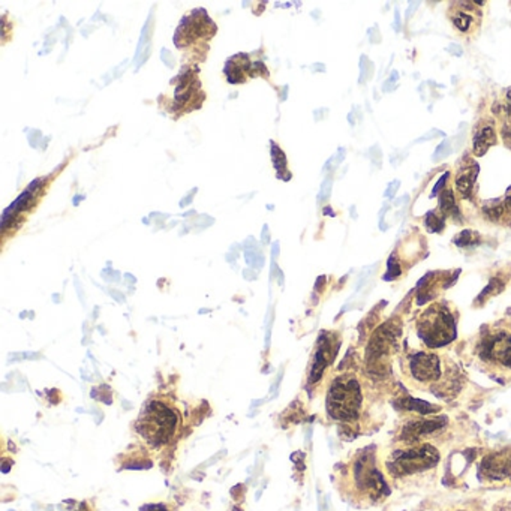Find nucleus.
I'll list each match as a JSON object with an SVG mask.
<instances>
[{
  "instance_id": "f257e3e1",
  "label": "nucleus",
  "mask_w": 511,
  "mask_h": 511,
  "mask_svg": "<svg viewBox=\"0 0 511 511\" xmlns=\"http://www.w3.org/2000/svg\"><path fill=\"white\" fill-rule=\"evenodd\" d=\"M377 391L362 373L344 371L327 381L325 413L344 432L362 435L375 426Z\"/></svg>"
},
{
  "instance_id": "f03ea898",
  "label": "nucleus",
  "mask_w": 511,
  "mask_h": 511,
  "mask_svg": "<svg viewBox=\"0 0 511 511\" xmlns=\"http://www.w3.org/2000/svg\"><path fill=\"white\" fill-rule=\"evenodd\" d=\"M400 378L411 390L453 402L468 384L464 369L440 349H409L400 358Z\"/></svg>"
},
{
  "instance_id": "7ed1b4c3",
  "label": "nucleus",
  "mask_w": 511,
  "mask_h": 511,
  "mask_svg": "<svg viewBox=\"0 0 511 511\" xmlns=\"http://www.w3.org/2000/svg\"><path fill=\"white\" fill-rule=\"evenodd\" d=\"M444 447L432 442L398 441L380 448V459L391 486L399 490L426 488L437 482Z\"/></svg>"
},
{
  "instance_id": "20e7f679",
  "label": "nucleus",
  "mask_w": 511,
  "mask_h": 511,
  "mask_svg": "<svg viewBox=\"0 0 511 511\" xmlns=\"http://www.w3.org/2000/svg\"><path fill=\"white\" fill-rule=\"evenodd\" d=\"M335 482L340 497L358 508L380 506L393 489L382 468L380 448L375 446L354 451L338 466Z\"/></svg>"
},
{
  "instance_id": "39448f33",
  "label": "nucleus",
  "mask_w": 511,
  "mask_h": 511,
  "mask_svg": "<svg viewBox=\"0 0 511 511\" xmlns=\"http://www.w3.org/2000/svg\"><path fill=\"white\" fill-rule=\"evenodd\" d=\"M181 415L170 398H150L139 413L135 429L147 448L161 450L174 442L180 431Z\"/></svg>"
},
{
  "instance_id": "423d86ee",
  "label": "nucleus",
  "mask_w": 511,
  "mask_h": 511,
  "mask_svg": "<svg viewBox=\"0 0 511 511\" xmlns=\"http://www.w3.org/2000/svg\"><path fill=\"white\" fill-rule=\"evenodd\" d=\"M473 364L489 377L511 380V327L497 325L484 331L471 348Z\"/></svg>"
},
{
  "instance_id": "0eeeda50",
  "label": "nucleus",
  "mask_w": 511,
  "mask_h": 511,
  "mask_svg": "<svg viewBox=\"0 0 511 511\" xmlns=\"http://www.w3.org/2000/svg\"><path fill=\"white\" fill-rule=\"evenodd\" d=\"M415 331L424 348H444L457 335L456 314L447 303H432L417 316Z\"/></svg>"
},
{
  "instance_id": "6e6552de",
  "label": "nucleus",
  "mask_w": 511,
  "mask_h": 511,
  "mask_svg": "<svg viewBox=\"0 0 511 511\" xmlns=\"http://www.w3.org/2000/svg\"><path fill=\"white\" fill-rule=\"evenodd\" d=\"M455 422L448 415L437 413L411 414L400 423L396 432L398 441L432 442L440 447H446L455 437Z\"/></svg>"
},
{
  "instance_id": "1a4fd4ad",
  "label": "nucleus",
  "mask_w": 511,
  "mask_h": 511,
  "mask_svg": "<svg viewBox=\"0 0 511 511\" xmlns=\"http://www.w3.org/2000/svg\"><path fill=\"white\" fill-rule=\"evenodd\" d=\"M477 477L482 483L492 488L511 486V447L489 451L480 460Z\"/></svg>"
},
{
  "instance_id": "9d476101",
  "label": "nucleus",
  "mask_w": 511,
  "mask_h": 511,
  "mask_svg": "<svg viewBox=\"0 0 511 511\" xmlns=\"http://www.w3.org/2000/svg\"><path fill=\"white\" fill-rule=\"evenodd\" d=\"M339 348V340H336L335 335L331 333H323L318 344H316L315 353L311 360V367H309V384H316L325 377V373L329 371L331 362L335 360L336 354Z\"/></svg>"
},
{
  "instance_id": "9b49d317",
  "label": "nucleus",
  "mask_w": 511,
  "mask_h": 511,
  "mask_svg": "<svg viewBox=\"0 0 511 511\" xmlns=\"http://www.w3.org/2000/svg\"><path fill=\"white\" fill-rule=\"evenodd\" d=\"M477 172H479V167L477 165H468V167H464L460 170L459 174L456 176V188L459 191L460 196L465 197V198H470L471 191H473V186L475 183V177H477Z\"/></svg>"
},
{
  "instance_id": "f8f14e48",
  "label": "nucleus",
  "mask_w": 511,
  "mask_h": 511,
  "mask_svg": "<svg viewBox=\"0 0 511 511\" xmlns=\"http://www.w3.org/2000/svg\"><path fill=\"white\" fill-rule=\"evenodd\" d=\"M495 143H497V134H495L492 126L488 125L480 128L475 134L474 143H473L475 156H483Z\"/></svg>"
},
{
  "instance_id": "ddd939ff",
  "label": "nucleus",
  "mask_w": 511,
  "mask_h": 511,
  "mask_svg": "<svg viewBox=\"0 0 511 511\" xmlns=\"http://www.w3.org/2000/svg\"><path fill=\"white\" fill-rule=\"evenodd\" d=\"M453 23H455L456 28L459 29L460 32H468L474 24V15L473 13H468V8H460L453 15Z\"/></svg>"
},
{
  "instance_id": "4468645a",
  "label": "nucleus",
  "mask_w": 511,
  "mask_h": 511,
  "mask_svg": "<svg viewBox=\"0 0 511 511\" xmlns=\"http://www.w3.org/2000/svg\"><path fill=\"white\" fill-rule=\"evenodd\" d=\"M440 210L444 216H457V205H456L455 197L451 191L446 189L440 197Z\"/></svg>"
},
{
  "instance_id": "2eb2a0df",
  "label": "nucleus",
  "mask_w": 511,
  "mask_h": 511,
  "mask_svg": "<svg viewBox=\"0 0 511 511\" xmlns=\"http://www.w3.org/2000/svg\"><path fill=\"white\" fill-rule=\"evenodd\" d=\"M444 214H441V210H432L426 214V219H424V223L428 227L429 231L437 232L441 231L444 228Z\"/></svg>"
},
{
  "instance_id": "dca6fc26",
  "label": "nucleus",
  "mask_w": 511,
  "mask_h": 511,
  "mask_svg": "<svg viewBox=\"0 0 511 511\" xmlns=\"http://www.w3.org/2000/svg\"><path fill=\"white\" fill-rule=\"evenodd\" d=\"M451 154V141L450 139H444L441 145L438 146L435 154L432 155L433 163L446 159Z\"/></svg>"
},
{
  "instance_id": "f3484780",
  "label": "nucleus",
  "mask_w": 511,
  "mask_h": 511,
  "mask_svg": "<svg viewBox=\"0 0 511 511\" xmlns=\"http://www.w3.org/2000/svg\"><path fill=\"white\" fill-rule=\"evenodd\" d=\"M475 239H477V234L474 231L466 230V231L460 232L459 236L455 239V243L459 245V247H470V245H474Z\"/></svg>"
},
{
  "instance_id": "a211bd4d",
  "label": "nucleus",
  "mask_w": 511,
  "mask_h": 511,
  "mask_svg": "<svg viewBox=\"0 0 511 511\" xmlns=\"http://www.w3.org/2000/svg\"><path fill=\"white\" fill-rule=\"evenodd\" d=\"M139 511H172V508L167 504L159 502V504H146L139 508Z\"/></svg>"
},
{
  "instance_id": "6ab92c4d",
  "label": "nucleus",
  "mask_w": 511,
  "mask_h": 511,
  "mask_svg": "<svg viewBox=\"0 0 511 511\" xmlns=\"http://www.w3.org/2000/svg\"><path fill=\"white\" fill-rule=\"evenodd\" d=\"M438 511H482L479 507L474 506V504H466V506H453L447 507V508H442V510Z\"/></svg>"
},
{
  "instance_id": "aec40b11",
  "label": "nucleus",
  "mask_w": 511,
  "mask_h": 511,
  "mask_svg": "<svg viewBox=\"0 0 511 511\" xmlns=\"http://www.w3.org/2000/svg\"><path fill=\"white\" fill-rule=\"evenodd\" d=\"M331 191V180L327 179V180L323 183V188H321L320 196H318V201H324L325 198H329Z\"/></svg>"
},
{
  "instance_id": "412c9836",
  "label": "nucleus",
  "mask_w": 511,
  "mask_h": 511,
  "mask_svg": "<svg viewBox=\"0 0 511 511\" xmlns=\"http://www.w3.org/2000/svg\"><path fill=\"white\" fill-rule=\"evenodd\" d=\"M398 79H399V75L396 71H393V74H391V80H389L386 84H384V92H389V90H393L395 88V84L398 83Z\"/></svg>"
},
{
  "instance_id": "4be33fe9",
  "label": "nucleus",
  "mask_w": 511,
  "mask_h": 511,
  "mask_svg": "<svg viewBox=\"0 0 511 511\" xmlns=\"http://www.w3.org/2000/svg\"><path fill=\"white\" fill-rule=\"evenodd\" d=\"M435 137H444V132L438 130H431L428 134H424L422 138L418 139V143H420V141H429V139L435 138Z\"/></svg>"
},
{
  "instance_id": "5701e85b",
  "label": "nucleus",
  "mask_w": 511,
  "mask_h": 511,
  "mask_svg": "<svg viewBox=\"0 0 511 511\" xmlns=\"http://www.w3.org/2000/svg\"><path fill=\"white\" fill-rule=\"evenodd\" d=\"M399 185H400V181L399 180H395L393 181V183H390V185H389V189H387L386 191V197L387 198H393V197H395L396 192H398V189H399Z\"/></svg>"
},
{
  "instance_id": "b1692460",
  "label": "nucleus",
  "mask_w": 511,
  "mask_h": 511,
  "mask_svg": "<svg viewBox=\"0 0 511 511\" xmlns=\"http://www.w3.org/2000/svg\"><path fill=\"white\" fill-rule=\"evenodd\" d=\"M447 52L451 53L453 56L459 57L462 56L464 50H462V46L459 44H450V46H447Z\"/></svg>"
},
{
  "instance_id": "393cba45",
  "label": "nucleus",
  "mask_w": 511,
  "mask_h": 511,
  "mask_svg": "<svg viewBox=\"0 0 511 511\" xmlns=\"http://www.w3.org/2000/svg\"><path fill=\"white\" fill-rule=\"evenodd\" d=\"M504 205H502V209H504V214H511V188L507 191L506 198H504Z\"/></svg>"
},
{
  "instance_id": "a878e982",
  "label": "nucleus",
  "mask_w": 511,
  "mask_h": 511,
  "mask_svg": "<svg viewBox=\"0 0 511 511\" xmlns=\"http://www.w3.org/2000/svg\"><path fill=\"white\" fill-rule=\"evenodd\" d=\"M447 176H450V172H446V174H442L441 179H440V181H438L437 185H435V189H433L432 197L437 196L438 191H441L442 186H444V183H446Z\"/></svg>"
},
{
  "instance_id": "bb28decb",
  "label": "nucleus",
  "mask_w": 511,
  "mask_h": 511,
  "mask_svg": "<svg viewBox=\"0 0 511 511\" xmlns=\"http://www.w3.org/2000/svg\"><path fill=\"white\" fill-rule=\"evenodd\" d=\"M396 29H398V30H399V13H396Z\"/></svg>"
}]
</instances>
